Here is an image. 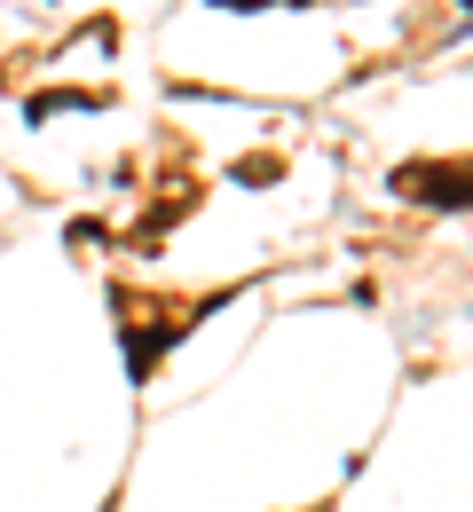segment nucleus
<instances>
[{"instance_id":"obj_1","label":"nucleus","mask_w":473,"mask_h":512,"mask_svg":"<svg viewBox=\"0 0 473 512\" xmlns=\"http://www.w3.org/2000/svg\"><path fill=\"white\" fill-rule=\"evenodd\" d=\"M395 197L434 205V213H466L473 205V158H418V166H395Z\"/></svg>"},{"instance_id":"obj_2","label":"nucleus","mask_w":473,"mask_h":512,"mask_svg":"<svg viewBox=\"0 0 473 512\" xmlns=\"http://www.w3.org/2000/svg\"><path fill=\"white\" fill-rule=\"evenodd\" d=\"M213 8H237V16H253V8H284V0H213ZM292 8H308V0H292Z\"/></svg>"},{"instance_id":"obj_3","label":"nucleus","mask_w":473,"mask_h":512,"mask_svg":"<svg viewBox=\"0 0 473 512\" xmlns=\"http://www.w3.org/2000/svg\"><path fill=\"white\" fill-rule=\"evenodd\" d=\"M466 16H473V0H466Z\"/></svg>"}]
</instances>
